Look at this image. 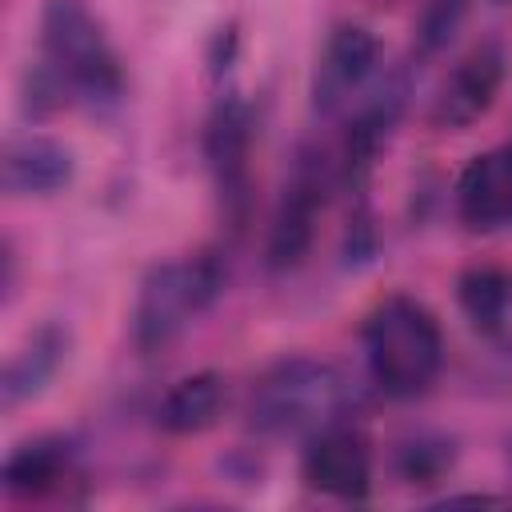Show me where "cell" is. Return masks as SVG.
Returning a JSON list of instances; mask_svg holds the SVG:
<instances>
[{
    "label": "cell",
    "instance_id": "1",
    "mask_svg": "<svg viewBox=\"0 0 512 512\" xmlns=\"http://www.w3.org/2000/svg\"><path fill=\"white\" fill-rule=\"evenodd\" d=\"M356 412V388L348 376L316 356H284L276 360L248 396V424L256 436L308 440L320 428L344 424Z\"/></svg>",
    "mask_w": 512,
    "mask_h": 512
},
{
    "label": "cell",
    "instance_id": "2",
    "mask_svg": "<svg viewBox=\"0 0 512 512\" xmlns=\"http://www.w3.org/2000/svg\"><path fill=\"white\" fill-rule=\"evenodd\" d=\"M40 64L56 76L68 104L112 108L124 96V64L88 0L40 4Z\"/></svg>",
    "mask_w": 512,
    "mask_h": 512
},
{
    "label": "cell",
    "instance_id": "3",
    "mask_svg": "<svg viewBox=\"0 0 512 512\" xmlns=\"http://www.w3.org/2000/svg\"><path fill=\"white\" fill-rule=\"evenodd\" d=\"M364 364L384 396H424L444 368V332L432 308L404 292L384 296L364 320Z\"/></svg>",
    "mask_w": 512,
    "mask_h": 512
},
{
    "label": "cell",
    "instance_id": "4",
    "mask_svg": "<svg viewBox=\"0 0 512 512\" xmlns=\"http://www.w3.org/2000/svg\"><path fill=\"white\" fill-rule=\"evenodd\" d=\"M224 260L216 252L184 256V260H164L156 264L136 292L132 308V340L140 352H156L172 344L196 316H204L216 296L224 292Z\"/></svg>",
    "mask_w": 512,
    "mask_h": 512
},
{
    "label": "cell",
    "instance_id": "5",
    "mask_svg": "<svg viewBox=\"0 0 512 512\" xmlns=\"http://www.w3.org/2000/svg\"><path fill=\"white\" fill-rule=\"evenodd\" d=\"M252 140L256 116L240 92H220L204 120V160L232 232L248 224L252 212Z\"/></svg>",
    "mask_w": 512,
    "mask_h": 512
},
{
    "label": "cell",
    "instance_id": "6",
    "mask_svg": "<svg viewBox=\"0 0 512 512\" xmlns=\"http://www.w3.org/2000/svg\"><path fill=\"white\" fill-rule=\"evenodd\" d=\"M332 184H340V168L324 152H300L296 156V164L284 180L272 228H268L264 256H268L272 272H288L308 256V248L316 240V220L328 204Z\"/></svg>",
    "mask_w": 512,
    "mask_h": 512
},
{
    "label": "cell",
    "instance_id": "7",
    "mask_svg": "<svg viewBox=\"0 0 512 512\" xmlns=\"http://www.w3.org/2000/svg\"><path fill=\"white\" fill-rule=\"evenodd\" d=\"M380 68V40L364 24H336L312 68V112L340 116L360 100Z\"/></svg>",
    "mask_w": 512,
    "mask_h": 512
},
{
    "label": "cell",
    "instance_id": "8",
    "mask_svg": "<svg viewBox=\"0 0 512 512\" xmlns=\"http://www.w3.org/2000/svg\"><path fill=\"white\" fill-rule=\"evenodd\" d=\"M504 72H508L504 48H500L496 40H480V44L468 48V52L452 64V72L444 76V84H440V92H436V100H432L428 120H432L436 128H444V132L468 128L472 120H480V116L492 108V100H496V92H500V84H504Z\"/></svg>",
    "mask_w": 512,
    "mask_h": 512
},
{
    "label": "cell",
    "instance_id": "9",
    "mask_svg": "<svg viewBox=\"0 0 512 512\" xmlns=\"http://www.w3.org/2000/svg\"><path fill=\"white\" fill-rule=\"evenodd\" d=\"M300 476L312 492H324L336 500H364L372 488V452L364 436L344 420L304 440Z\"/></svg>",
    "mask_w": 512,
    "mask_h": 512
},
{
    "label": "cell",
    "instance_id": "10",
    "mask_svg": "<svg viewBox=\"0 0 512 512\" xmlns=\"http://www.w3.org/2000/svg\"><path fill=\"white\" fill-rule=\"evenodd\" d=\"M456 212L472 232L512 228V144L472 156L456 180Z\"/></svg>",
    "mask_w": 512,
    "mask_h": 512
},
{
    "label": "cell",
    "instance_id": "11",
    "mask_svg": "<svg viewBox=\"0 0 512 512\" xmlns=\"http://www.w3.org/2000/svg\"><path fill=\"white\" fill-rule=\"evenodd\" d=\"M76 176V156L64 140L44 132H24L4 144L0 184L8 196H52Z\"/></svg>",
    "mask_w": 512,
    "mask_h": 512
},
{
    "label": "cell",
    "instance_id": "12",
    "mask_svg": "<svg viewBox=\"0 0 512 512\" xmlns=\"http://www.w3.org/2000/svg\"><path fill=\"white\" fill-rule=\"evenodd\" d=\"M76 472V444L68 436H36L8 452L0 488L16 500H40L60 492Z\"/></svg>",
    "mask_w": 512,
    "mask_h": 512
},
{
    "label": "cell",
    "instance_id": "13",
    "mask_svg": "<svg viewBox=\"0 0 512 512\" xmlns=\"http://www.w3.org/2000/svg\"><path fill=\"white\" fill-rule=\"evenodd\" d=\"M64 356H68V332L60 324H40L36 332H28V340L8 356L0 372V404L12 412L24 400L40 396L60 372Z\"/></svg>",
    "mask_w": 512,
    "mask_h": 512
},
{
    "label": "cell",
    "instance_id": "14",
    "mask_svg": "<svg viewBox=\"0 0 512 512\" xmlns=\"http://www.w3.org/2000/svg\"><path fill=\"white\" fill-rule=\"evenodd\" d=\"M224 404H228V380L220 372H192L160 396L156 424L172 436H196L224 416Z\"/></svg>",
    "mask_w": 512,
    "mask_h": 512
},
{
    "label": "cell",
    "instance_id": "15",
    "mask_svg": "<svg viewBox=\"0 0 512 512\" xmlns=\"http://www.w3.org/2000/svg\"><path fill=\"white\" fill-rule=\"evenodd\" d=\"M456 304L480 332H500L512 312V272L500 264H472L456 280Z\"/></svg>",
    "mask_w": 512,
    "mask_h": 512
},
{
    "label": "cell",
    "instance_id": "16",
    "mask_svg": "<svg viewBox=\"0 0 512 512\" xmlns=\"http://www.w3.org/2000/svg\"><path fill=\"white\" fill-rule=\"evenodd\" d=\"M452 464H456L452 440L432 436V432H420V436L404 440L400 452H396V472L408 484H436L444 472H452Z\"/></svg>",
    "mask_w": 512,
    "mask_h": 512
},
{
    "label": "cell",
    "instance_id": "17",
    "mask_svg": "<svg viewBox=\"0 0 512 512\" xmlns=\"http://www.w3.org/2000/svg\"><path fill=\"white\" fill-rule=\"evenodd\" d=\"M464 12H468V0H428L416 24V56H436L440 48H448Z\"/></svg>",
    "mask_w": 512,
    "mask_h": 512
},
{
    "label": "cell",
    "instance_id": "18",
    "mask_svg": "<svg viewBox=\"0 0 512 512\" xmlns=\"http://www.w3.org/2000/svg\"><path fill=\"white\" fill-rule=\"evenodd\" d=\"M232 56H236V28L228 24V28H220V32L212 36V52H208L212 76H224V68L232 64Z\"/></svg>",
    "mask_w": 512,
    "mask_h": 512
},
{
    "label": "cell",
    "instance_id": "19",
    "mask_svg": "<svg viewBox=\"0 0 512 512\" xmlns=\"http://www.w3.org/2000/svg\"><path fill=\"white\" fill-rule=\"evenodd\" d=\"M448 504H496V496H448Z\"/></svg>",
    "mask_w": 512,
    "mask_h": 512
},
{
    "label": "cell",
    "instance_id": "20",
    "mask_svg": "<svg viewBox=\"0 0 512 512\" xmlns=\"http://www.w3.org/2000/svg\"><path fill=\"white\" fill-rule=\"evenodd\" d=\"M496 4H512V0H496Z\"/></svg>",
    "mask_w": 512,
    "mask_h": 512
}]
</instances>
